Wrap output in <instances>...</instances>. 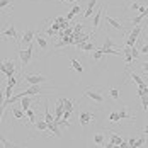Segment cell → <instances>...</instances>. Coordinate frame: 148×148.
Masks as SVG:
<instances>
[{
	"label": "cell",
	"instance_id": "f907efd6",
	"mask_svg": "<svg viewBox=\"0 0 148 148\" xmlns=\"http://www.w3.org/2000/svg\"><path fill=\"white\" fill-rule=\"evenodd\" d=\"M145 95H147V97H148V92H147V94H145Z\"/></svg>",
	"mask_w": 148,
	"mask_h": 148
},
{
	"label": "cell",
	"instance_id": "ffe728a7",
	"mask_svg": "<svg viewBox=\"0 0 148 148\" xmlns=\"http://www.w3.org/2000/svg\"><path fill=\"white\" fill-rule=\"evenodd\" d=\"M45 119L48 121V123H53V121H55V118H53V114L49 112V102H48V101L45 102Z\"/></svg>",
	"mask_w": 148,
	"mask_h": 148
},
{
	"label": "cell",
	"instance_id": "6da1fadb",
	"mask_svg": "<svg viewBox=\"0 0 148 148\" xmlns=\"http://www.w3.org/2000/svg\"><path fill=\"white\" fill-rule=\"evenodd\" d=\"M17 55H19V58H21V63H22V72H24V70H26V66L29 65L31 58H32V45H27L26 49L17 48Z\"/></svg>",
	"mask_w": 148,
	"mask_h": 148
},
{
	"label": "cell",
	"instance_id": "f546056e",
	"mask_svg": "<svg viewBox=\"0 0 148 148\" xmlns=\"http://www.w3.org/2000/svg\"><path fill=\"white\" fill-rule=\"evenodd\" d=\"M102 56H104V53L99 49V48H95V49H94V53H92V60H94V61H99Z\"/></svg>",
	"mask_w": 148,
	"mask_h": 148
},
{
	"label": "cell",
	"instance_id": "d4e9b609",
	"mask_svg": "<svg viewBox=\"0 0 148 148\" xmlns=\"http://www.w3.org/2000/svg\"><path fill=\"white\" fill-rule=\"evenodd\" d=\"M101 51H102L104 55H114V56H118V55H121L119 51H116V49H112V48H106V46H102V48H99Z\"/></svg>",
	"mask_w": 148,
	"mask_h": 148
},
{
	"label": "cell",
	"instance_id": "f1b7e54d",
	"mask_svg": "<svg viewBox=\"0 0 148 148\" xmlns=\"http://www.w3.org/2000/svg\"><path fill=\"white\" fill-rule=\"evenodd\" d=\"M63 107H65V111H73V101L72 99H63Z\"/></svg>",
	"mask_w": 148,
	"mask_h": 148
},
{
	"label": "cell",
	"instance_id": "1f68e13d",
	"mask_svg": "<svg viewBox=\"0 0 148 148\" xmlns=\"http://www.w3.org/2000/svg\"><path fill=\"white\" fill-rule=\"evenodd\" d=\"M109 95H111V99H112V101H119V90L118 89H114V87H112V89H109Z\"/></svg>",
	"mask_w": 148,
	"mask_h": 148
},
{
	"label": "cell",
	"instance_id": "5b68a950",
	"mask_svg": "<svg viewBox=\"0 0 148 148\" xmlns=\"http://www.w3.org/2000/svg\"><path fill=\"white\" fill-rule=\"evenodd\" d=\"M95 118H94V114L90 112V111H80L78 112V123H80V126H89L90 123H94Z\"/></svg>",
	"mask_w": 148,
	"mask_h": 148
},
{
	"label": "cell",
	"instance_id": "ac0fdd59",
	"mask_svg": "<svg viewBox=\"0 0 148 148\" xmlns=\"http://www.w3.org/2000/svg\"><path fill=\"white\" fill-rule=\"evenodd\" d=\"M104 143H106V134L104 133L94 134V145H97V147H104Z\"/></svg>",
	"mask_w": 148,
	"mask_h": 148
},
{
	"label": "cell",
	"instance_id": "f35d334b",
	"mask_svg": "<svg viewBox=\"0 0 148 148\" xmlns=\"http://www.w3.org/2000/svg\"><path fill=\"white\" fill-rule=\"evenodd\" d=\"M145 145V138H138L136 141H134V147L133 148H140V147H143Z\"/></svg>",
	"mask_w": 148,
	"mask_h": 148
},
{
	"label": "cell",
	"instance_id": "74e56055",
	"mask_svg": "<svg viewBox=\"0 0 148 148\" xmlns=\"http://www.w3.org/2000/svg\"><path fill=\"white\" fill-rule=\"evenodd\" d=\"M131 55H133V58L136 60L141 53H140V48H134V46H131Z\"/></svg>",
	"mask_w": 148,
	"mask_h": 148
},
{
	"label": "cell",
	"instance_id": "44dd1931",
	"mask_svg": "<svg viewBox=\"0 0 148 148\" xmlns=\"http://www.w3.org/2000/svg\"><path fill=\"white\" fill-rule=\"evenodd\" d=\"M119 118L121 119H126V121H130V123H133L134 121V116H131V114H128V111L123 107L121 111H119Z\"/></svg>",
	"mask_w": 148,
	"mask_h": 148
},
{
	"label": "cell",
	"instance_id": "30bf717a",
	"mask_svg": "<svg viewBox=\"0 0 148 148\" xmlns=\"http://www.w3.org/2000/svg\"><path fill=\"white\" fill-rule=\"evenodd\" d=\"M3 111H5V89H3V84L0 80V121L3 116Z\"/></svg>",
	"mask_w": 148,
	"mask_h": 148
},
{
	"label": "cell",
	"instance_id": "d590c367",
	"mask_svg": "<svg viewBox=\"0 0 148 148\" xmlns=\"http://www.w3.org/2000/svg\"><path fill=\"white\" fill-rule=\"evenodd\" d=\"M104 46H106V48H118V45H114V43H112V39H111L109 36L106 38V43H104Z\"/></svg>",
	"mask_w": 148,
	"mask_h": 148
},
{
	"label": "cell",
	"instance_id": "c3c4849f",
	"mask_svg": "<svg viewBox=\"0 0 148 148\" xmlns=\"http://www.w3.org/2000/svg\"><path fill=\"white\" fill-rule=\"evenodd\" d=\"M61 3H68V2H75V0H60Z\"/></svg>",
	"mask_w": 148,
	"mask_h": 148
},
{
	"label": "cell",
	"instance_id": "4dcf8cb0",
	"mask_svg": "<svg viewBox=\"0 0 148 148\" xmlns=\"http://www.w3.org/2000/svg\"><path fill=\"white\" fill-rule=\"evenodd\" d=\"M107 119H109L111 123H118L119 119H121V118H119V111H112V112L109 114V118H107Z\"/></svg>",
	"mask_w": 148,
	"mask_h": 148
},
{
	"label": "cell",
	"instance_id": "2e32d148",
	"mask_svg": "<svg viewBox=\"0 0 148 148\" xmlns=\"http://www.w3.org/2000/svg\"><path fill=\"white\" fill-rule=\"evenodd\" d=\"M19 101H21V107H22V111L29 109L31 104H32V99H31V95H24V97H21Z\"/></svg>",
	"mask_w": 148,
	"mask_h": 148
},
{
	"label": "cell",
	"instance_id": "b9f144b4",
	"mask_svg": "<svg viewBox=\"0 0 148 148\" xmlns=\"http://www.w3.org/2000/svg\"><path fill=\"white\" fill-rule=\"evenodd\" d=\"M140 66H141V70H143L145 73H148V61H141Z\"/></svg>",
	"mask_w": 148,
	"mask_h": 148
},
{
	"label": "cell",
	"instance_id": "83f0119b",
	"mask_svg": "<svg viewBox=\"0 0 148 148\" xmlns=\"http://www.w3.org/2000/svg\"><path fill=\"white\" fill-rule=\"evenodd\" d=\"M66 45H72V36H65V34H63V38H61V41H60L58 45V48L60 46H66Z\"/></svg>",
	"mask_w": 148,
	"mask_h": 148
},
{
	"label": "cell",
	"instance_id": "4fadbf2b",
	"mask_svg": "<svg viewBox=\"0 0 148 148\" xmlns=\"http://www.w3.org/2000/svg\"><path fill=\"white\" fill-rule=\"evenodd\" d=\"M63 112H65V107H63V97H61V99H58L56 107H55V119L63 118Z\"/></svg>",
	"mask_w": 148,
	"mask_h": 148
},
{
	"label": "cell",
	"instance_id": "8fae6325",
	"mask_svg": "<svg viewBox=\"0 0 148 148\" xmlns=\"http://www.w3.org/2000/svg\"><path fill=\"white\" fill-rule=\"evenodd\" d=\"M34 39H36V45L39 46V49H41V51H45L46 48H48V39H46L43 34H39V32H38Z\"/></svg>",
	"mask_w": 148,
	"mask_h": 148
},
{
	"label": "cell",
	"instance_id": "bcb514c9",
	"mask_svg": "<svg viewBox=\"0 0 148 148\" xmlns=\"http://www.w3.org/2000/svg\"><path fill=\"white\" fill-rule=\"evenodd\" d=\"M63 34H65V36H72V34H73V29H72V27H66V31H65Z\"/></svg>",
	"mask_w": 148,
	"mask_h": 148
},
{
	"label": "cell",
	"instance_id": "277c9868",
	"mask_svg": "<svg viewBox=\"0 0 148 148\" xmlns=\"http://www.w3.org/2000/svg\"><path fill=\"white\" fill-rule=\"evenodd\" d=\"M22 78H24V82L26 84H29V85H36V84H43V82H46L48 80V77H45V75H22Z\"/></svg>",
	"mask_w": 148,
	"mask_h": 148
},
{
	"label": "cell",
	"instance_id": "9c48e42d",
	"mask_svg": "<svg viewBox=\"0 0 148 148\" xmlns=\"http://www.w3.org/2000/svg\"><path fill=\"white\" fill-rule=\"evenodd\" d=\"M34 38H36V32L32 29H26L24 34H22V38H21V45H31V41Z\"/></svg>",
	"mask_w": 148,
	"mask_h": 148
},
{
	"label": "cell",
	"instance_id": "7bdbcfd3",
	"mask_svg": "<svg viewBox=\"0 0 148 148\" xmlns=\"http://www.w3.org/2000/svg\"><path fill=\"white\" fill-rule=\"evenodd\" d=\"M46 34H48V36H55V34H56V31L53 29V27H48V29H46Z\"/></svg>",
	"mask_w": 148,
	"mask_h": 148
},
{
	"label": "cell",
	"instance_id": "cb8c5ba5",
	"mask_svg": "<svg viewBox=\"0 0 148 148\" xmlns=\"http://www.w3.org/2000/svg\"><path fill=\"white\" fill-rule=\"evenodd\" d=\"M10 112H12V114H14V118L19 119V121H21V119H24V116H26V112H24V111H21V109H17V107H12V111H10Z\"/></svg>",
	"mask_w": 148,
	"mask_h": 148
},
{
	"label": "cell",
	"instance_id": "d6986e66",
	"mask_svg": "<svg viewBox=\"0 0 148 148\" xmlns=\"http://www.w3.org/2000/svg\"><path fill=\"white\" fill-rule=\"evenodd\" d=\"M80 10H82V7H80V5H73V7L70 9V12L66 14V21H72V19H73V17L78 14Z\"/></svg>",
	"mask_w": 148,
	"mask_h": 148
},
{
	"label": "cell",
	"instance_id": "8992f818",
	"mask_svg": "<svg viewBox=\"0 0 148 148\" xmlns=\"http://www.w3.org/2000/svg\"><path fill=\"white\" fill-rule=\"evenodd\" d=\"M85 97L92 99L95 104H102L104 102V95L99 92V90H94V89H87L85 90Z\"/></svg>",
	"mask_w": 148,
	"mask_h": 148
},
{
	"label": "cell",
	"instance_id": "681fc988",
	"mask_svg": "<svg viewBox=\"0 0 148 148\" xmlns=\"http://www.w3.org/2000/svg\"><path fill=\"white\" fill-rule=\"evenodd\" d=\"M143 133H145V134H148V126H145V128H143Z\"/></svg>",
	"mask_w": 148,
	"mask_h": 148
},
{
	"label": "cell",
	"instance_id": "836d02e7",
	"mask_svg": "<svg viewBox=\"0 0 148 148\" xmlns=\"http://www.w3.org/2000/svg\"><path fill=\"white\" fill-rule=\"evenodd\" d=\"M140 99H141V109H143V111H147V109H148V97H147V95H141Z\"/></svg>",
	"mask_w": 148,
	"mask_h": 148
},
{
	"label": "cell",
	"instance_id": "e0dca14e",
	"mask_svg": "<svg viewBox=\"0 0 148 148\" xmlns=\"http://www.w3.org/2000/svg\"><path fill=\"white\" fill-rule=\"evenodd\" d=\"M70 65H72V68H73L75 72H78V73H84V65L78 61L77 58H72L70 60Z\"/></svg>",
	"mask_w": 148,
	"mask_h": 148
},
{
	"label": "cell",
	"instance_id": "7c38bea8",
	"mask_svg": "<svg viewBox=\"0 0 148 148\" xmlns=\"http://www.w3.org/2000/svg\"><path fill=\"white\" fill-rule=\"evenodd\" d=\"M102 10H104V7L97 9V12H95V15H94V19H92V31H95L97 27H99V24H101V17H102Z\"/></svg>",
	"mask_w": 148,
	"mask_h": 148
},
{
	"label": "cell",
	"instance_id": "ee69618b",
	"mask_svg": "<svg viewBox=\"0 0 148 148\" xmlns=\"http://www.w3.org/2000/svg\"><path fill=\"white\" fill-rule=\"evenodd\" d=\"M72 112H73V111H65V112H63V118L70 119V118H72Z\"/></svg>",
	"mask_w": 148,
	"mask_h": 148
},
{
	"label": "cell",
	"instance_id": "e575fe53",
	"mask_svg": "<svg viewBox=\"0 0 148 148\" xmlns=\"http://www.w3.org/2000/svg\"><path fill=\"white\" fill-rule=\"evenodd\" d=\"M12 7V0H0V9H7Z\"/></svg>",
	"mask_w": 148,
	"mask_h": 148
},
{
	"label": "cell",
	"instance_id": "816d5d0a",
	"mask_svg": "<svg viewBox=\"0 0 148 148\" xmlns=\"http://www.w3.org/2000/svg\"><path fill=\"white\" fill-rule=\"evenodd\" d=\"M147 22H148V19H147Z\"/></svg>",
	"mask_w": 148,
	"mask_h": 148
},
{
	"label": "cell",
	"instance_id": "ab89813d",
	"mask_svg": "<svg viewBox=\"0 0 148 148\" xmlns=\"http://www.w3.org/2000/svg\"><path fill=\"white\" fill-rule=\"evenodd\" d=\"M140 53H141V55H148V43H143V45H141Z\"/></svg>",
	"mask_w": 148,
	"mask_h": 148
},
{
	"label": "cell",
	"instance_id": "7402d4cb",
	"mask_svg": "<svg viewBox=\"0 0 148 148\" xmlns=\"http://www.w3.org/2000/svg\"><path fill=\"white\" fill-rule=\"evenodd\" d=\"M123 53H124V58H126V65H130V63L133 61V55H131V48H130V46H126V48L123 49Z\"/></svg>",
	"mask_w": 148,
	"mask_h": 148
},
{
	"label": "cell",
	"instance_id": "7dc6e473",
	"mask_svg": "<svg viewBox=\"0 0 148 148\" xmlns=\"http://www.w3.org/2000/svg\"><path fill=\"white\" fill-rule=\"evenodd\" d=\"M134 141H136V140H134L133 136H131V138H128V147H134Z\"/></svg>",
	"mask_w": 148,
	"mask_h": 148
},
{
	"label": "cell",
	"instance_id": "4316f807",
	"mask_svg": "<svg viewBox=\"0 0 148 148\" xmlns=\"http://www.w3.org/2000/svg\"><path fill=\"white\" fill-rule=\"evenodd\" d=\"M24 112H26V116H27V119H29V123H36V121H38V119H36V114H34V111H32V109H26V111H24Z\"/></svg>",
	"mask_w": 148,
	"mask_h": 148
},
{
	"label": "cell",
	"instance_id": "603a6c76",
	"mask_svg": "<svg viewBox=\"0 0 148 148\" xmlns=\"http://www.w3.org/2000/svg\"><path fill=\"white\" fill-rule=\"evenodd\" d=\"M36 128H38V131H46V130H48V121H46V119L36 121Z\"/></svg>",
	"mask_w": 148,
	"mask_h": 148
},
{
	"label": "cell",
	"instance_id": "ba28073f",
	"mask_svg": "<svg viewBox=\"0 0 148 148\" xmlns=\"http://www.w3.org/2000/svg\"><path fill=\"white\" fill-rule=\"evenodd\" d=\"M15 85H17V78H15V75H12V77H7V85H5V99L12 97V90H14Z\"/></svg>",
	"mask_w": 148,
	"mask_h": 148
},
{
	"label": "cell",
	"instance_id": "f6af8a7d",
	"mask_svg": "<svg viewBox=\"0 0 148 148\" xmlns=\"http://www.w3.org/2000/svg\"><path fill=\"white\" fill-rule=\"evenodd\" d=\"M138 7H140V3H138V2H133V3L130 5V9H131V10H138Z\"/></svg>",
	"mask_w": 148,
	"mask_h": 148
},
{
	"label": "cell",
	"instance_id": "60d3db41",
	"mask_svg": "<svg viewBox=\"0 0 148 148\" xmlns=\"http://www.w3.org/2000/svg\"><path fill=\"white\" fill-rule=\"evenodd\" d=\"M0 72L3 75H7V65H5V61H0Z\"/></svg>",
	"mask_w": 148,
	"mask_h": 148
},
{
	"label": "cell",
	"instance_id": "3957f363",
	"mask_svg": "<svg viewBox=\"0 0 148 148\" xmlns=\"http://www.w3.org/2000/svg\"><path fill=\"white\" fill-rule=\"evenodd\" d=\"M141 31H143V29H141V26H140V24H136V26L133 27V31H131V34L126 38V46H130V48L134 46V43L138 41V38H140V34H141Z\"/></svg>",
	"mask_w": 148,
	"mask_h": 148
},
{
	"label": "cell",
	"instance_id": "52a82bcc",
	"mask_svg": "<svg viewBox=\"0 0 148 148\" xmlns=\"http://www.w3.org/2000/svg\"><path fill=\"white\" fill-rule=\"evenodd\" d=\"M106 26H107V27H112V29H118V31L124 29V24H123L121 21H118V19L111 17V15H106Z\"/></svg>",
	"mask_w": 148,
	"mask_h": 148
},
{
	"label": "cell",
	"instance_id": "d6a6232c",
	"mask_svg": "<svg viewBox=\"0 0 148 148\" xmlns=\"http://www.w3.org/2000/svg\"><path fill=\"white\" fill-rule=\"evenodd\" d=\"M0 141H2V147L3 148H10V147H19V145H15L12 141H9V140H5V138H0Z\"/></svg>",
	"mask_w": 148,
	"mask_h": 148
},
{
	"label": "cell",
	"instance_id": "484cf974",
	"mask_svg": "<svg viewBox=\"0 0 148 148\" xmlns=\"http://www.w3.org/2000/svg\"><path fill=\"white\" fill-rule=\"evenodd\" d=\"M78 49H82V51H94L95 46L92 43H82V45H78Z\"/></svg>",
	"mask_w": 148,
	"mask_h": 148
},
{
	"label": "cell",
	"instance_id": "5bb4252c",
	"mask_svg": "<svg viewBox=\"0 0 148 148\" xmlns=\"http://www.w3.org/2000/svg\"><path fill=\"white\" fill-rule=\"evenodd\" d=\"M3 61H5V65H7V75H5V77H12V75H15V63H14V60L5 58Z\"/></svg>",
	"mask_w": 148,
	"mask_h": 148
},
{
	"label": "cell",
	"instance_id": "7a4b0ae2",
	"mask_svg": "<svg viewBox=\"0 0 148 148\" xmlns=\"http://www.w3.org/2000/svg\"><path fill=\"white\" fill-rule=\"evenodd\" d=\"M0 39H10V41L17 39V29L14 24H9L3 31H0Z\"/></svg>",
	"mask_w": 148,
	"mask_h": 148
},
{
	"label": "cell",
	"instance_id": "f5cc1de1",
	"mask_svg": "<svg viewBox=\"0 0 148 148\" xmlns=\"http://www.w3.org/2000/svg\"><path fill=\"white\" fill-rule=\"evenodd\" d=\"M0 138H2V136H0Z\"/></svg>",
	"mask_w": 148,
	"mask_h": 148
},
{
	"label": "cell",
	"instance_id": "8d00e7d4",
	"mask_svg": "<svg viewBox=\"0 0 148 148\" xmlns=\"http://www.w3.org/2000/svg\"><path fill=\"white\" fill-rule=\"evenodd\" d=\"M82 31H84V24H82V22H78V24L73 27V34H80Z\"/></svg>",
	"mask_w": 148,
	"mask_h": 148
},
{
	"label": "cell",
	"instance_id": "9a60e30c",
	"mask_svg": "<svg viewBox=\"0 0 148 148\" xmlns=\"http://www.w3.org/2000/svg\"><path fill=\"white\" fill-rule=\"evenodd\" d=\"M95 5H97V0H89V3H87V9H85V12H84V17H85V19L92 17Z\"/></svg>",
	"mask_w": 148,
	"mask_h": 148
}]
</instances>
